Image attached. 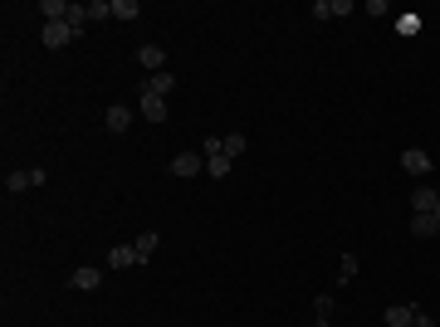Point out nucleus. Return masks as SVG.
I'll use <instances>...</instances> for the list:
<instances>
[{
    "mask_svg": "<svg viewBox=\"0 0 440 327\" xmlns=\"http://www.w3.org/2000/svg\"><path fill=\"white\" fill-rule=\"evenodd\" d=\"M435 220H440V205H435Z\"/></svg>",
    "mask_w": 440,
    "mask_h": 327,
    "instance_id": "26",
    "label": "nucleus"
},
{
    "mask_svg": "<svg viewBox=\"0 0 440 327\" xmlns=\"http://www.w3.org/2000/svg\"><path fill=\"white\" fill-rule=\"evenodd\" d=\"M435 205H440V196H435L430 186H416V191H411V210H416V215H435Z\"/></svg>",
    "mask_w": 440,
    "mask_h": 327,
    "instance_id": "3",
    "label": "nucleus"
},
{
    "mask_svg": "<svg viewBox=\"0 0 440 327\" xmlns=\"http://www.w3.org/2000/svg\"><path fill=\"white\" fill-rule=\"evenodd\" d=\"M226 157H230V161L245 157V132H230V137H226Z\"/></svg>",
    "mask_w": 440,
    "mask_h": 327,
    "instance_id": "19",
    "label": "nucleus"
},
{
    "mask_svg": "<svg viewBox=\"0 0 440 327\" xmlns=\"http://www.w3.org/2000/svg\"><path fill=\"white\" fill-rule=\"evenodd\" d=\"M338 278H343V283H347V278H357V254H352V249L343 254V264H338Z\"/></svg>",
    "mask_w": 440,
    "mask_h": 327,
    "instance_id": "21",
    "label": "nucleus"
},
{
    "mask_svg": "<svg viewBox=\"0 0 440 327\" xmlns=\"http://www.w3.org/2000/svg\"><path fill=\"white\" fill-rule=\"evenodd\" d=\"M137 15H142L137 0H113V20H137Z\"/></svg>",
    "mask_w": 440,
    "mask_h": 327,
    "instance_id": "15",
    "label": "nucleus"
},
{
    "mask_svg": "<svg viewBox=\"0 0 440 327\" xmlns=\"http://www.w3.org/2000/svg\"><path fill=\"white\" fill-rule=\"evenodd\" d=\"M401 166H406L411 176H425V171H430V157H425L421 147H411V152H401Z\"/></svg>",
    "mask_w": 440,
    "mask_h": 327,
    "instance_id": "9",
    "label": "nucleus"
},
{
    "mask_svg": "<svg viewBox=\"0 0 440 327\" xmlns=\"http://www.w3.org/2000/svg\"><path fill=\"white\" fill-rule=\"evenodd\" d=\"M411 327H435V322H430V312H425V308H416V317H411Z\"/></svg>",
    "mask_w": 440,
    "mask_h": 327,
    "instance_id": "25",
    "label": "nucleus"
},
{
    "mask_svg": "<svg viewBox=\"0 0 440 327\" xmlns=\"http://www.w3.org/2000/svg\"><path fill=\"white\" fill-rule=\"evenodd\" d=\"M166 171H171V176H181V181H191V176H201V171H205V157H201V152H176Z\"/></svg>",
    "mask_w": 440,
    "mask_h": 327,
    "instance_id": "1",
    "label": "nucleus"
},
{
    "mask_svg": "<svg viewBox=\"0 0 440 327\" xmlns=\"http://www.w3.org/2000/svg\"><path fill=\"white\" fill-rule=\"evenodd\" d=\"M69 0H45V6H40V15H45V25H54V20H69Z\"/></svg>",
    "mask_w": 440,
    "mask_h": 327,
    "instance_id": "11",
    "label": "nucleus"
},
{
    "mask_svg": "<svg viewBox=\"0 0 440 327\" xmlns=\"http://www.w3.org/2000/svg\"><path fill=\"white\" fill-rule=\"evenodd\" d=\"M132 244H137V254H142V264H147V259H152V249H157V234L147 230V234H137Z\"/></svg>",
    "mask_w": 440,
    "mask_h": 327,
    "instance_id": "20",
    "label": "nucleus"
},
{
    "mask_svg": "<svg viewBox=\"0 0 440 327\" xmlns=\"http://www.w3.org/2000/svg\"><path fill=\"white\" fill-rule=\"evenodd\" d=\"M142 118H147V122H166V98L142 93Z\"/></svg>",
    "mask_w": 440,
    "mask_h": 327,
    "instance_id": "10",
    "label": "nucleus"
},
{
    "mask_svg": "<svg viewBox=\"0 0 440 327\" xmlns=\"http://www.w3.org/2000/svg\"><path fill=\"white\" fill-rule=\"evenodd\" d=\"M313 15L318 20H333V0H313Z\"/></svg>",
    "mask_w": 440,
    "mask_h": 327,
    "instance_id": "24",
    "label": "nucleus"
},
{
    "mask_svg": "<svg viewBox=\"0 0 440 327\" xmlns=\"http://www.w3.org/2000/svg\"><path fill=\"white\" fill-rule=\"evenodd\" d=\"M396 30H401V35H421V15H401Z\"/></svg>",
    "mask_w": 440,
    "mask_h": 327,
    "instance_id": "22",
    "label": "nucleus"
},
{
    "mask_svg": "<svg viewBox=\"0 0 440 327\" xmlns=\"http://www.w3.org/2000/svg\"><path fill=\"white\" fill-rule=\"evenodd\" d=\"M171 88H176V79H171L166 69H162V74H147V83H142V93H152V98H166Z\"/></svg>",
    "mask_w": 440,
    "mask_h": 327,
    "instance_id": "6",
    "label": "nucleus"
},
{
    "mask_svg": "<svg viewBox=\"0 0 440 327\" xmlns=\"http://www.w3.org/2000/svg\"><path fill=\"white\" fill-rule=\"evenodd\" d=\"M35 181H30V171H6V191L15 196V191H30Z\"/></svg>",
    "mask_w": 440,
    "mask_h": 327,
    "instance_id": "17",
    "label": "nucleus"
},
{
    "mask_svg": "<svg viewBox=\"0 0 440 327\" xmlns=\"http://www.w3.org/2000/svg\"><path fill=\"white\" fill-rule=\"evenodd\" d=\"M235 166H230V157L226 152H220V157H205V176H215V181H226Z\"/></svg>",
    "mask_w": 440,
    "mask_h": 327,
    "instance_id": "13",
    "label": "nucleus"
},
{
    "mask_svg": "<svg viewBox=\"0 0 440 327\" xmlns=\"http://www.w3.org/2000/svg\"><path fill=\"white\" fill-rule=\"evenodd\" d=\"M103 122H108V132H127V127H132V113H127V108H108Z\"/></svg>",
    "mask_w": 440,
    "mask_h": 327,
    "instance_id": "14",
    "label": "nucleus"
},
{
    "mask_svg": "<svg viewBox=\"0 0 440 327\" xmlns=\"http://www.w3.org/2000/svg\"><path fill=\"white\" fill-rule=\"evenodd\" d=\"M435 230H440V220H435V215H411V234H416V239H430Z\"/></svg>",
    "mask_w": 440,
    "mask_h": 327,
    "instance_id": "12",
    "label": "nucleus"
},
{
    "mask_svg": "<svg viewBox=\"0 0 440 327\" xmlns=\"http://www.w3.org/2000/svg\"><path fill=\"white\" fill-rule=\"evenodd\" d=\"M137 59H142V69H147V74H162L166 49H162V45H142V49H137Z\"/></svg>",
    "mask_w": 440,
    "mask_h": 327,
    "instance_id": "5",
    "label": "nucleus"
},
{
    "mask_svg": "<svg viewBox=\"0 0 440 327\" xmlns=\"http://www.w3.org/2000/svg\"><path fill=\"white\" fill-rule=\"evenodd\" d=\"M40 40H45L49 49H59V45H69V40H79V35H74L64 20H54V25H45V35H40Z\"/></svg>",
    "mask_w": 440,
    "mask_h": 327,
    "instance_id": "4",
    "label": "nucleus"
},
{
    "mask_svg": "<svg viewBox=\"0 0 440 327\" xmlns=\"http://www.w3.org/2000/svg\"><path fill=\"white\" fill-rule=\"evenodd\" d=\"M137 264H142L137 244H118V249H108V269H137Z\"/></svg>",
    "mask_w": 440,
    "mask_h": 327,
    "instance_id": "2",
    "label": "nucleus"
},
{
    "mask_svg": "<svg viewBox=\"0 0 440 327\" xmlns=\"http://www.w3.org/2000/svg\"><path fill=\"white\" fill-rule=\"evenodd\" d=\"M313 312H318V322H328V317H333V298H328V293L313 298Z\"/></svg>",
    "mask_w": 440,
    "mask_h": 327,
    "instance_id": "23",
    "label": "nucleus"
},
{
    "mask_svg": "<svg viewBox=\"0 0 440 327\" xmlns=\"http://www.w3.org/2000/svg\"><path fill=\"white\" fill-rule=\"evenodd\" d=\"M64 25H69V30H74V35H84V30H88V6H74V10H69V20H64Z\"/></svg>",
    "mask_w": 440,
    "mask_h": 327,
    "instance_id": "16",
    "label": "nucleus"
},
{
    "mask_svg": "<svg viewBox=\"0 0 440 327\" xmlns=\"http://www.w3.org/2000/svg\"><path fill=\"white\" fill-rule=\"evenodd\" d=\"M382 317H386V327H411V317H416V303H391Z\"/></svg>",
    "mask_w": 440,
    "mask_h": 327,
    "instance_id": "8",
    "label": "nucleus"
},
{
    "mask_svg": "<svg viewBox=\"0 0 440 327\" xmlns=\"http://www.w3.org/2000/svg\"><path fill=\"white\" fill-rule=\"evenodd\" d=\"M88 20H113V0H88Z\"/></svg>",
    "mask_w": 440,
    "mask_h": 327,
    "instance_id": "18",
    "label": "nucleus"
},
{
    "mask_svg": "<svg viewBox=\"0 0 440 327\" xmlns=\"http://www.w3.org/2000/svg\"><path fill=\"white\" fill-rule=\"evenodd\" d=\"M69 283H74V288H84V293H93V288L103 283V273H98L93 264H84V269H74V273H69Z\"/></svg>",
    "mask_w": 440,
    "mask_h": 327,
    "instance_id": "7",
    "label": "nucleus"
}]
</instances>
